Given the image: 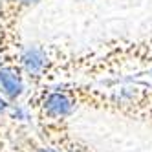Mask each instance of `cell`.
I'll return each mask as SVG.
<instances>
[{
	"mask_svg": "<svg viewBox=\"0 0 152 152\" xmlns=\"http://www.w3.org/2000/svg\"><path fill=\"white\" fill-rule=\"evenodd\" d=\"M20 152H24V148H20Z\"/></svg>",
	"mask_w": 152,
	"mask_h": 152,
	"instance_id": "6",
	"label": "cell"
},
{
	"mask_svg": "<svg viewBox=\"0 0 152 152\" xmlns=\"http://www.w3.org/2000/svg\"><path fill=\"white\" fill-rule=\"evenodd\" d=\"M26 92V79L20 70L9 68L0 61V94L7 103H20V97Z\"/></svg>",
	"mask_w": 152,
	"mask_h": 152,
	"instance_id": "2",
	"label": "cell"
},
{
	"mask_svg": "<svg viewBox=\"0 0 152 152\" xmlns=\"http://www.w3.org/2000/svg\"><path fill=\"white\" fill-rule=\"evenodd\" d=\"M150 79H152V70H150Z\"/></svg>",
	"mask_w": 152,
	"mask_h": 152,
	"instance_id": "5",
	"label": "cell"
},
{
	"mask_svg": "<svg viewBox=\"0 0 152 152\" xmlns=\"http://www.w3.org/2000/svg\"><path fill=\"white\" fill-rule=\"evenodd\" d=\"M4 115H0V152H20V143L15 136V130H13V123L11 125H6L4 121Z\"/></svg>",
	"mask_w": 152,
	"mask_h": 152,
	"instance_id": "4",
	"label": "cell"
},
{
	"mask_svg": "<svg viewBox=\"0 0 152 152\" xmlns=\"http://www.w3.org/2000/svg\"><path fill=\"white\" fill-rule=\"evenodd\" d=\"M39 2L40 0H0V61L9 68L20 70L18 55L22 42L18 26L24 13Z\"/></svg>",
	"mask_w": 152,
	"mask_h": 152,
	"instance_id": "1",
	"label": "cell"
},
{
	"mask_svg": "<svg viewBox=\"0 0 152 152\" xmlns=\"http://www.w3.org/2000/svg\"><path fill=\"white\" fill-rule=\"evenodd\" d=\"M13 130H15V136L18 139L20 147L24 148V152H59L53 145H50L39 132H33L31 128L22 126L18 121L13 123Z\"/></svg>",
	"mask_w": 152,
	"mask_h": 152,
	"instance_id": "3",
	"label": "cell"
}]
</instances>
